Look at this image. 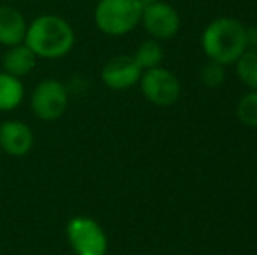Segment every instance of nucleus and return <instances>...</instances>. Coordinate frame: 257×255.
Returning a JSON list of instances; mask_svg holds the SVG:
<instances>
[{"mask_svg":"<svg viewBox=\"0 0 257 255\" xmlns=\"http://www.w3.org/2000/svg\"><path fill=\"white\" fill-rule=\"evenodd\" d=\"M23 44H27L37 58L58 60L72 51L75 32L63 18L44 14L28 25Z\"/></svg>","mask_w":257,"mask_h":255,"instance_id":"nucleus-1","label":"nucleus"},{"mask_svg":"<svg viewBox=\"0 0 257 255\" xmlns=\"http://www.w3.org/2000/svg\"><path fill=\"white\" fill-rule=\"evenodd\" d=\"M201 48L212 62L220 65L236 63L247 51V28L233 18H219L205 28Z\"/></svg>","mask_w":257,"mask_h":255,"instance_id":"nucleus-2","label":"nucleus"},{"mask_svg":"<svg viewBox=\"0 0 257 255\" xmlns=\"http://www.w3.org/2000/svg\"><path fill=\"white\" fill-rule=\"evenodd\" d=\"M144 4L139 0H100L95 7V25L110 37H121L135 30L142 20Z\"/></svg>","mask_w":257,"mask_h":255,"instance_id":"nucleus-3","label":"nucleus"},{"mask_svg":"<svg viewBox=\"0 0 257 255\" xmlns=\"http://www.w3.org/2000/svg\"><path fill=\"white\" fill-rule=\"evenodd\" d=\"M67 241L75 255H107L108 239L103 227L91 217L77 215L67 224Z\"/></svg>","mask_w":257,"mask_h":255,"instance_id":"nucleus-4","label":"nucleus"},{"mask_svg":"<svg viewBox=\"0 0 257 255\" xmlns=\"http://www.w3.org/2000/svg\"><path fill=\"white\" fill-rule=\"evenodd\" d=\"M30 105L41 121H58L68 109V89L56 79H44L35 86Z\"/></svg>","mask_w":257,"mask_h":255,"instance_id":"nucleus-5","label":"nucleus"},{"mask_svg":"<svg viewBox=\"0 0 257 255\" xmlns=\"http://www.w3.org/2000/svg\"><path fill=\"white\" fill-rule=\"evenodd\" d=\"M140 88H142L144 96L158 107L173 105L182 93V86L177 75L163 67L144 70L140 77Z\"/></svg>","mask_w":257,"mask_h":255,"instance_id":"nucleus-6","label":"nucleus"},{"mask_svg":"<svg viewBox=\"0 0 257 255\" xmlns=\"http://www.w3.org/2000/svg\"><path fill=\"white\" fill-rule=\"evenodd\" d=\"M140 23L156 41H166L177 35L180 28V16L172 6L165 2H151L144 6Z\"/></svg>","mask_w":257,"mask_h":255,"instance_id":"nucleus-7","label":"nucleus"},{"mask_svg":"<svg viewBox=\"0 0 257 255\" xmlns=\"http://www.w3.org/2000/svg\"><path fill=\"white\" fill-rule=\"evenodd\" d=\"M142 68L137 65L133 56H115L108 60L102 68V81L108 89L124 91L140 82Z\"/></svg>","mask_w":257,"mask_h":255,"instance_id":"nucleus-8","label":"nucleus"},{"mask_svg":"<svg viewBox=\"0 0 257 255\" xmlns=\"http://www.w3.org/2000/svg\"><path fill=\"white\" fill-rule=\"evenodd\" d=\"M34 147V131L21 121H6L0 124V149L14 157L27 156Z\"/></svg>","mask_w":257,"mask_h":255,"instance_id":"nucleus-9","label":"nucleus"},{"mask_svg":"<svg viewBox=\"0 0 257 255\" xmlns=\"http://www.w3.org/2000/svg\"><path fill=\"white\" fill-rule=\"evenodd\" d=\"M28 23L20 9L13 6H0V44L6 48L23 44Z\"/></svg>","mask_w":257,"mask_h":255,"instance_id":"nucleus-10","label":"nucleus"},{"mask_svg":"<svg viewBox=\"0 0 257 255\" xmlns=\"http://www.w3.org/2000/svg\"><path fill=\"white\" fill-rule=\"evenodd\" d=\"M35 63H37V56L27 44L13 46L4 55V72L20 79L30 74L35 68Z\"/></svg>","mask_w":257,"mask_h":255,"instance_id":"nucleus-11","label":"nucleus"},{"mask_svg":"<svg viewBox=\"0 0 257 255\" xmlns=\"http://www.w3.org/2000/svg\"><path fill=\"white\" fill-rule=\"evenodd\" d=\"M25 86L20 77L0 72V112H11L23 103Z\"/></svg>","mask_w":257,"mask_h":255,"instance_id":"nucleus-12","label":"nucleus"},{"mask_svg":"<svg viewBox=\"0 0 257 255\" xmlns=\"http://www.w3.org/2000/svg\"><path fill=\"white\" fill-rule=\"evenodd\" d=\"M165 58V53H163V48L156 39H151V41H146L139 46V49L133 55V60L137 62L142 70H151V68L161 67V62Z\"/></svg>","mask_w":257,"mask_h":255,"instance_id":"nucleus-13","label":"nucleus"},{"mask_svg":"<svg viewBox=\"0 0 257 255\" xmlns=\"http://www.w3.org/2000/svg\"><path fill=\"white\" fill-rule=\"evenodd\" d=\"M236 74L250 89H257V49L245 51L236 60Z\"/></svg>","mask_w":257,"mask_h":255,"instance_id":"nucleus-14","label":"nucleus"},{"mask_svg":"<svg viewBox=\"0 0 257 255\" xmlns=\"http://www.w3.org/2000/svg\"><path fill=\"white\" fill-rule=\"evenodd\" d=\"M236 117L245 126L257 128V89H252L240 98L236 105Z\"/></svg>","mask_w":257,"mask_h":255,"instance_id":"nucleus-15","label":"nucleus"},{"mask_svg":"<svg viewBox=\"0 0 257 255\" xmlns=\"http://www.w3.org/2000/svg\"><path fill=\"white\" fill-rule=\"evenodd\" d=\"M200 77H201V82H203L205 86H208V88H219V86H222L224 81H226L224 65L210 60L208 63L203 65V68H201V72H200Z\"/></svg>","mask_w":257,"mask_h":255,"instance_id":"nucleus-16","label":"nucleus"},{"mask_svg":"<svg viewBox=\"0 0 257 255\" xmlns=\"http://www.w3.org/2000/svg\"><path fill=\"white\" fill-rule=\"evenodd\" d=\"M139 2H142L144 6H146V4H151V2H156V0H139Z\"/></svg>","mask_w":257,"mask_h":255,"instance_id":"nucleus-17","label":"nucleus"}]
</instances>
